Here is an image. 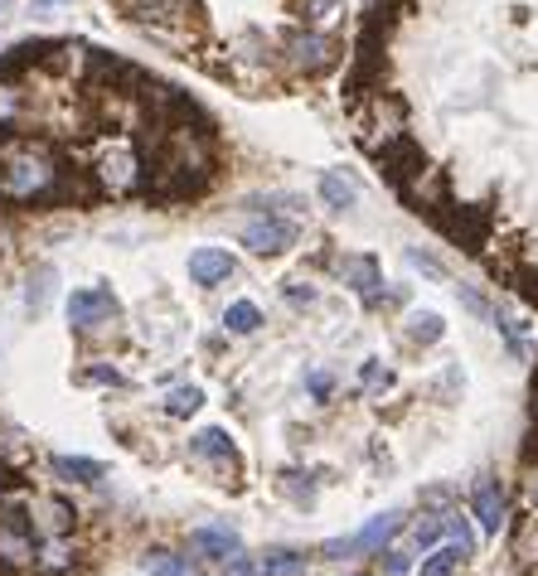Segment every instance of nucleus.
Masks as SVG:
<instances>
[{
	"mask_svg": "<svg viewBox=\"0 0 538 576\" xmlns=\"http://www.w3.org/2000/svg\"><path fill=\"white\" fill-rule=\"evenodd\" d=\"M286 59L301 68V73H325V68H335V59H340V44L330 39L325 30H296L286 34Z\"/></svg>",
	"mask_w": 538,
	"mask_h": 576,
	"instance_id": "f257e3e1",
	"label": "nucleus"
},
{
	"mask_svg": "<svg viewBox=\"0 0 538 576\" xmlns=\"http://www.w3.org/2000/svg\"><path fill=\"white\" fill-rule=\"evenodd\" d=\"M398 528H402V514H378L374 524H369V528H359L354 538L325 542V557H335V562H340V557H359V552H374V548H384V542L394 538Z\"/></svg>",
	"mask_w": 538,
	"mask_h": 576,
	"instance_id": "f03ea898",
	"label": "nucleus"
},
{
	"mask_svg": "<svg viewBox=\"0 0 538 576\" xmlns=\"http://www.w3.org/2000/svg\"><path fill=\"white\" fill-rule=\"evenodd\" d=\"M69 320H73V330H97V325L117 320V296H112L107 286L73 291V301H69Z\"/></svg>",
	"mask_w": 538,
	"mask_h": 576,
	"instance_id": "7ed1b4c3",
	"label": "nucleus"
},
{
	"mask_svg": "<svg viewBox=\"0 0 538 576\" xmlns=\"http://www.w3.org/2000/svg\"><path fill=\"white\" fill-rule=\"evenodd\" d=\"M243 243L253 247V252H262V257H277V252H286L291 243H296V223H286V219H253L248 228H243Z\"/></svg>",
	"mask_w": 538,
	"mask_h": 576,
	"instance_id": "20e7f679",
	"label": "nucleus"
},
{
	"mask_svg": "<svg viewBox=\"0 0 538 576\" xmlns=\"http://www.w3.org/2000/svg\"><path fill=\"white\" fill-rule=\"evenodd\" d=\"M238 262H233L229 252H219V247H199V252H189V277L199 281V286H219V281H229Z\"/></svg>",
	"mask_w": 538,
	"mask_h": 576,
	"instance_id": "39448f33",
	"label": "nucleus"
},
{
	"mask_svg": "<svg viewBox=\"0 0 538 576\" xmlns=\"http://www.w3.org/2000/svg\"><path fill=\"white\" fill-rule=\"evenodd\" d=\"M344 281H350V291L364 305H378V281H384V271H378L374 257H344Z\"/></svg>",
	"mask_w": 538,
	"mask_h": 576,
	"instance_id": "423d86ee",
	"label": "nucleus"
},
{
	"mask_svg": "<svg viewBox=\"0 0 538 576\" xmlns=\"http://www.w3.org/2000/svg\"><path fill=\"white\" fill-rule=\"evenodd\" d=\"M189 548L199 552V557H214V562H233L243 552V542L233 528H199L195 538H189Z\"/></svg>",
	"mask_w": 538,
	"mask_h": 576,
	"instance_id": "0eeeda50",
	"label": "nucleus"
},
{
	"mask_svg": "<svg viewBox=\"0 0 538 576\" xmlns=\"http://www.w3.org/2000/svg\"><path fill=\"white\" fill-rule=\"evenodd\" d=\"M476 518H480V528L486 533H500V524H504V490L495 480H480L476 484Z\"/></svg>",
	"mask_w": 538,
	"mask_h": 576,
	"instance_id": "6e6552de",
	"label": "nucleus"
},
{
	"mask_svg": "<svg viewBox=\"0 0 538 576\" xmlns=\"http://www.w3.org/2000/svg\"><path fill=\"white\" fill-rule=\"evenodd\" d=\"M189 450H195L199 460H219V466H233L238 470V450H233V440L219 432V426H209V432H199L189 440Z\"/></svg>",
	"mask_w": 538,
	"mask_h": 576,
	"instance_id": "1a4fd4ad",
	"label": "nucleus"
},
{
	"mask_svg": "<svg viewBox=\"0 0 538 576\" xmlns=\"http://www.w3.org/2000/svg\"><path fill=\"white\" fill-rule=\"evenodd\" d=\"M320 199L330 203V209H354L359 203V179L344 175V169H330V175H320Z\"/></svg>",
	"mask_w": 538,
	"mask_h": 576,
	"instance_id": "9d476101",
	"label": "nucleus"
},
{
	"mask_svg": "<svg viewBox=\"0 0 538 576\" xmlns=\"http://www.w3.org/2000/svg\"><path fill=\"white\" fill-rule=\"evenodd\" d=\"M54 474L59 480H78V484H97L107 474L103 460H83V456H54Z\"/></svg>",
	"mask_w": 538,
	"mask_h": 576,
	"instance_id": "9b49d317",
	"label": "nucleus"
},
{
	"mask_svg": "<svg viewBox=\"0 0 538 576\" xmlns=\"http://www.w3.org/2000/svg\"><path fill=\"white\" fill-rule=\"evenodd\" d=\"M470 557V552L461 548V542H446L442 552H432L428 562H422V576H456L461 572V562Z\"/></svg>",
	"mask_w": 538,
	"mask_h": 576,
	"instance_id": "f8f14e48",
	"label": "nucleus"
},
{
	"mask_svg": "<svg viewBox=\"0 0 538 576\" xmlns=\"http://www.w3.org/2000/svg\"><path fill=\"white\" fill-rule=\"evenodd\" d=\"M301 15H306L311 30H330L344 15V0H301Z\"/></svg>",
	"mask_w": 538,
	"mask_h": 576,
	"instance_id": "ddd939ff",
	"label": "nucleus"
},
{
	"mask_svg": "<svg viewBox=\"0 0 538 576\" xmlns=\"http://www.w3.org/2000/svg\"><path fill=\"white\" fill-rule=\"evenodd\" d=\"M301 572H306L301 552H267L262 567H257V576H301Z\"/></svg>",
	"mask_w": 538,
	"mask_h": 576,
	"instance_id": "4468645a",
	"label": "nucleus"
},
{
	"mask_svg": "<svg viewBox=\"0 0 538 576\" xmlns=\"http://www.w3.org/2000/svg\"><path fill=\"white\" fill-rule=\"evenodd\" d=\"M223 325H229V334H253L257 325H262V310H257L253 301H238V305H229Z\"/></svg>",
	"mask_w": 538,
	"mask_h": 576,
	"instance_id": "2eb2a0df",
	"label": "nucleus"
},
{
	"mask_svg": "<svg viewBox=\"0 0 538 576\" xmlns=\"http://www.w3.org/2000/svg\"><path fill=\"white\" fill-rule=\"evenodd\" d=\"M442 315H432V310H422V315H412L408 320V339L412 344H436V339H442Z\"/></svg>",
	"mask_w": 538,
	"mask_h": 576,
	"instance_id": "dca6fc26",
	"label": "nucleus"
},
{
	"mask_svg": "<svg viewBox=\"0 0 538 576\" xmlns=\"http://www.w3.org/2000/svg\"><path fill=\"white\" fill-rule=\"evenodd\" d=\"M199 407H204V392L199 388H175L171 398H165V412L171 416H195Z\"/></svg>",
	"mask_w": 538,
	"mask_h": 576,
	"instance_id": "f3484780",
	"label": "nucleus"
},
{
	"mask_svg": "<svg viewBox=\"0 0 538 576\" xmlns=\"http://www.w3.org/2000/svg\"><path fill=\"white\" fill-rule=\"evenodd\" d=\"M39 567L49 572V576H63V572H73V552L63 548V542H49V548H39Z\"/></svg>",
	"mask_w": 538,
	"mask_h": 576,
	"instance_id": "a211bd4d",
	"label": "nucleus"
},
{
	"mask_svg": "<svg viewBox=\"0 0 538 576\" xmlns=\"http://www.w3.org/2000/svg\"><path fill=\"white\" fill-rule=\"evenodd\" d=\"M49 291H54V271H49V267H39L35 277H30V286H25V301H30V310H44V301H49Z\"/></svg>",
	"mask_w": 538,
	"mask_h": 576,
	"instance_id": "6ab92c4d",
	"label": "nucleus"
},
{
	"mask_svg": "<svg viewBox=\"0 0 538 576\" xmlns=\"http://www.w3.org/2000/svg\"><path fill=\"white\" fill-rule=\"evenodd\" d=\"M145 576H185V562L175 552H151L145 557Z\"/></svg>",
	"mask_w": 538,
	"mask_h": 576,
	"instance_id": "aec40b11",
	"label": "nucleus"
},
{
	"mask_svg": "<svg viewBox=\"0 0 538 576\" xmlns=\"http://www.w3.org/2000/svg\"><path fill=\"white\" fill-rule=\"evenodd\" d=\"M359 378H364V392H374V398H378V392H384L388 383H394V373H388L384 364H378V358H369V364H364V373H359Z\"/></svg>",
	"mask_w": 538,
	"mask_h": 576,
	"instance_id": "412c9836",
	"label": "nucleus"
},
{
	"mask_svg": "<svg viewBox=\"0 0 538 576\" xmlns=\"http://www.w3.org/2000/svg\"><path fill=\"white\" fill-rule=\"evenodd\" d=\"M408 267H412V271H422V277H432V281H446V267L436 262L432 252H418V247L408 252Z\"/></svg>",
	"mask_w": 538,
	"mask_h": 576,
	"instance_id": "4be33fe9",
	"label": "nucleus"
},
{
	"mask_svg": "<svg viewBox=\"0 0 538 576\" xmlns=\"http://www.w3.org/2000/svg\"><path fill=\"white\" fill-rule=\"evenodd\" d=\"M44 514H49V528H54V533H69V528H73V514H69V504H59V499H54L49 508H44Z\"/></svg>",
	"mask_w": 538,
	"mask_h": 576,
	"instance_id": "5701e85b",
	"label": "nucleus"
},
{
	"mask_svg": "<svg viewBox=\"0 0 538 576\" xmlns=\"http://www.w3.org/2000/svg\"><path fill=\"white\" fill-rule=\"evenodd\" d=\"M330 383H335V378H330V373H325V368H311V373H306V388L316 392L320 402H325V392H330Z\"/></svg>",
	"mask_w": 538,
	"mask_h": 576,
	"instance_id": "b1692460",
	"label": "nucleus"
},
{
	"mask_svg": "<svg viewBox=\"0 0 538 576\" xmlns=\"http://www.w3.org/2000/svg\"><path fill=\"white\" fill-rule=\"evenodd\" d=\"M83 378H87V383H112V388H117V383H121V373H117V368H103V364H97V368H87Z\"/></svg>",
	"mask_w": 538,
	"mask_h": 576,
	"instance_id": "393cba45",
	"label": "nucleus"
},
{
	"mask_svg": "<svg viewBox=\"0 0 538 576\" xmlns=\"http://www.w3.org/2000/svg\"><path fill=\"white\" fill-rule=\"evenodd\" d=\"M408 572V552H388V562H384V576H402Z\"/></svg>",
	"mask_w": 538,
	"mask_h": 576,
	"instance_id": "a878e982",
	"label": "nucleus"
},
{
	"mask_svg": "<svg viewBox=\"0 0 538 576\" xmlns=\"http://www.w3.org/2000/svg\"><path fill=\"white\" fill-rule=\"evenodd\" d=\"M461 301H466V310H476V315H490V305H486V296H480V291H461Z\"/></svg>",
	"mask_w": 538,
	"mask_h": 576,
	"instance_id": "bb28decb",
	"label": "nucleus"
},
{
	"mask_svg": "<svg viewBox=\"0 0 538 576\" xmlns=\"http://www.w3.org/2000/svg\"><path fill=\"white\" fill-rule=\"evenodd\" d=\"M286 296H291V301H296V305H311V301H316V291H301V286H286Z\"/></svg>",
	"mask_w": 538,
	"mask_h": 576,
	"instance_id": "cd10ccee",
	"label": "nucleus"
},
{
	"mask_svg": "<svg viewBox=\"0 0 538 576\" xmlns=\"http://www.w3.org/2000/svg\"><path fill=\"white\" fill-rule=\"evenodd\" d=\"M54 5V0H35V10H49Z\"/></svg>",
	"mask_w": 538,
	"mask_h": 576,
	"instance_id": "c85d7f7f",
	"label": "nucleus"
}]
</instances>
